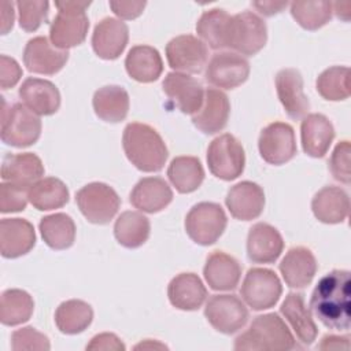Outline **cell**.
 <instances>
[{
	"mask_svg": "<svg viewBox=\"0 0 351 351\" xmlns=\"http://www.w3.org/2000/svg\"><path fill=\"white\" fill-rule=\"evenodd\" d=\"M288 5L287 1H273V0H265V1H254L252 7H255L262 15L271 16L274 14L281 12Z\"/></svg>",
	"mask_w": 351,
	"mask_h": 351,
	"instance_id": "obj_51",
	"label": "cell"
},
{
	"mask_svg": "<svg viewBox=\"0 0 351 351\" xmlns=\"http://www.w3.org/2000/svg\"><path fill=\"white\" fill-rule=\"evenodd\" d=\"M11 348L14 351H22V350L48 351L51 348V344L48 337L44 333L38 332L33 326H25L12 332Z\"/></svg>",
	"mask_w": 351,
	"mask_h": 351,
	"instance_id": "obj_44",
	"label": "cell"
},
{
	"mask_svg": "<svg viewBox=\"0 0 351 351\" xmlns=\"http://www.w3.org/2000/svg\"><path fill=\"white\" fill-rule=\"evenodd\" d=\"M41 134V121L25 104L14 103L7 107L3 100L1 141L7 145L23 148L34 144Z\"/></svg>",
	"mask_w": 351,
	"mask_h": 351,
	"instance_id": "obj_5",
	"label": "cell"
},
{
	"mask_svg": "<svg viewBox=\"0 0 351 351\" xmlns=\"http://www.w3.org/2000/svg\"><path fill=\"white\" fill-rule=\"evenodd\" d=\"M280 311L292 326L300 343H303L304 346H310L314 343L318 335V328L311 317L310 310L306 307L302 293L289 292L285 296Z\"/></svg>",
	"mask_w": 351,
	"mask_h": 351,
	"instance_id": "obj_29",
	"label": "cell"
},
{
	"mask_svg": "<svg viewBox=\"0 0 351 351\" xmlns=\"http://www.w3.org/2000/svg\"><path fill=\"white\" fill-rule=\"evenodd\" d=\"M317 92L330 101L346 100L350 96V69L332 66L324 70L317 78Z\"/></svg>",
	"mask_w": 351,
	"mask_h": 351,
	"instance_id": "obj_41",
	"label": "cell"
},
{
	"mask_svg": "<svg viewBox=\"0 0 351 351\" xmlns=\"http://www.w3.org/2000/svg\"><path fill=\"white\" fill-rule=\"evenodd\" d=\"M145 1H121V0H111L110 7L115 15L122 19H134L143 14L145 8Z\"/></svg>",
	"mask_w": 351,
	"mask_h": 351,
	"instance_id": "obj_48",
	"label": "cell"
},
{
	"mask_svg": "<svg viewBox=\"0 0 351 351\" xmlns=\"http://www.w3.org/2000/svg\"><path fill=\"white\" fill-rule=\"evenodd\" d=\"M38 228L43 240L52 250H66L74 244L75 223L64 213H55L41 218Z\"/></svg>",
	"mask_w": 351,
	"mask_h": 351,
	"instance_id": "obj_36",
	"label": "cell"
},
{
	"mask_svg": "<svg viewBox=\"0 0 351 351\" xmlns=\"http://www.w3.org/2000/svg\"><path fill=\"white\" fill-rule=\"evenodd\" d=\"M125 67L130 78L147 84L160 77L163 62L156 48L151 45H134L126 55Z\"/></svg>",
	"mask_w": 351,
	"mask_h": 351,
	"instance_id": "obj_32",
	"label": "cell"
},
{
	"mask_svg": "<svg viewBox=\"0 0 351 351\" xmlns=\"http://www.w3.org/2000/svg\"><path fill=\"white\" fill-rule=\"evenodd\" d=\"M93 319L90 304L84 300L70 299L60 303L55 311V324L64 335H77L84 332Z\"/></svg>",
	"mask_w": 351,
	"mask_h": 351,
	"instance_id": "obj_38",
	"label": "cell"
},
{
	"mask_svg": "<svg viewBox=\"0 0 351 351\" xmlns=\"http://www.w3.org/2000/svg\"><path fill=\"white\" fill-rule=\"evenodd\" d=\"M149 219L138 211H123L115 221L114 234L126 248H138L149 237Z\"/></svg>",
	"mask_w": 351,
	"mask_h": 351,
	"instance_id": "obj_34",
	"label": "cell"
},
{
	"mask_svg": "<svg viewBox=\"0 0 351 351\" xmlns=\"http://www.w3.org/2000/svg\"><path fill=\"white\" fill-rule=\"evenodd\" d=\"M171 200L173 191L160 177H144L130 192V203L140 211L148 214L162 211Z\"/></svg>",
	"mask_w": 351,
	"mask_h": 351,
	"instance_id": "obj_25",
	"label": "cell"
},
{
	"mask_svg": "<svg viewBox=\"0 0 351 351\" xmlns=\"http://www.w3.org/2000/svg\"><path fill=\"white\" fill-rule=\"evenodd\" d=\"M250 75V63L236 52H218L206 66V81L215 88L234 89Z\"/></svg>",
	"mask_w": 351,
	"mask_h": 351,
	"instance_id": "obj_13",
	"label": "cell"
},
{
	"mask_svg": "<svg viewBox=\"0 0 351 351\" xmlns=\"http://www.w3.org/2000/svg\"><path fill=\"white\" fill-rule=\"evenodd\" d=\"M276 90L289 118L300 119L308 112L310 103L303 92V77L299 70H280L276 74Z\"/></svg>",
	"mask_w": 351,
	"mask_h": 351,
	"instance_id": "obj_18",
	"label": "cell"
},
{
	"mask_svg": "<svg viewBox=\"0 0 351 351\" xmlns=\"http://www.w3.org/2000/svg\"><path fill=\"white\" fill-rule=\"evenodd\" d=\"M284 250V240L280 232L265 222L250 228L247 237V255L254 263H273Z\"/></svg>",
	"mask_w": 351,
	"mask_h": 351,
	"instance_id": "obj_21",
	"label": "cell"
},
{
	"mask_svg": "<svg viewBox=\"0 0 351 351\" xmlns=\"http://www.w3.org/2000/svg\"><path fill=\"white\" fill-rule=\"evenodd\" d=\"M1 8V34H7L14 25V3L3 0L0 3Z\"/></svg>",
	"mask_w": 351,
	"mask_h": 351,
	"instance_id": "obj_52",
	"label": "cell"
},
{
	"mask_svg": "<svg viewBox=\"0 0 351 351\" xmlns=\"http://www.w3.org/2000/svg\"><path fill=\"white\" fill-rule=\"evenodd\" d=\"M18 8L19 26L25 32H36L48 18L49 3L45 0H19Z\"/></svg>",
	"mask_w": 351,
	"mask_h": 351,
	"instance_id": "obj_43",
	"label": "cell"
},
{
	"mask_svg": "<svg viewBox=\"0 0 351 351\" xmlns=\"http://www.w3.org/2000/svg\"><path fill=\"white\" fill-rule=\"evenodd\" d=\"M126 158L141 171L154 173L163 169L169 151L160 134L149 125L130 122L122 134Z\"/></svg>",
	"mask_w": 351,
	"mask_h": 351,
	"instance_id": "obj_2",
	"label": "cell"
},
{
	"mask_svg": "<svg viewBox=\"0 0 351 351\" xmlns=\"http://www.w3.org/2000/svg\"><path fill=\"white\" fill-rule=\"evenodd\" d=\"M75 202L82 215L92 223H108L119 210L121 199L110 185L90 182L75 193Z\"/></svg>",
	"mask_w": 351,
	"mask_h": 351,
	"instance_id": "obj_9",
	"label": "cell"
},
{
	"mask_svg": "<svg viewBox=\"0 0 351 351\" xmlns=\"http://www.w3.org/2000/svg\"><path fill=\"white\" fill-rule=\"evenodd\" d=\"M29 202L40 211H49L63 207L69 202L66 184L55 177L40 178L29 188Z\"/></svg>",
	"mask_w": 351,
	"mask_h": 351,
	"instance_id": "obj_35",
	"label": "cell"
},
{
	"mask_svg": "<svg viewBox=\"0 0 351 351\" xmlns=\"http://www.w3.org/2000/svg\"><path fill=\"white\" fill-rule=\"evenodd\" d=\"M262 159L270 165H284L296 155L293 128L285 122H273L262 129L258 140Z\"/></svg>",
	"mask_w": 351,
	"mask_h": 351,
	"instance_id": "obj_12",
	"label": "cell"
},
{
	"mask_svg": "<svg viewBox=\"0 0 351 351\" xmlns=\"http://www.w3.org/2000/svg\"><path fill=\"white\" fill-rule=\"evenodd\" d=\"M44 176V165L41 159L32 152L8 154L3 159L1 178L30 188Z\"/></svg>",
	"mask_w": 351,
	"mask_h": 351,
	"instance_id": "obj_30",
	"label": "cell"
},
{
	"mask_svg": "<svg viewBox=\"0 0 351 351\" xmlns=\"http://www.w3.org/2000/svg\"><path fill=\"white\" fill-rule=\"evenodd\" d=\"M162 88L173 106L184 114L193 115L203 104L204 89L202 84L185 73H167Z\"/></svg>",
	"mask_w": 351,
	"mask_h": 351,
	"instance_id": "obj_15",
	"label": "cell"
},
{
	"mask_svg": "<svg viewBox=\"0 0 351 351\" xmlns=\"http://www.w3.org/2000/svg\"><path fill=\"white\" fill-rule=\"evenodd\" d=\"M93 110L95 114L111 123L121 122L129 112V95L123 86L106 85L99 88L93 95Z\"/></svg>",
	"mask_w": 351,
	"mask_h": 351,
	"instance_id": "obj_33",
	"label": "cell"
},
{
	"mask_svg": "<svg viewBox=\"0 0 351 351\" xmlns=\"http://www.w3.org/2000/svg\"><path fill=\"white\" fill-rule=\"evenodd\" d=\"M228 223L226 214L218 203L202 202L195 204L185 217V230L192 241L200 245L214 244Z\"/></svg>",
	"mask_w": 351,
	"mask_h": 351,
	"instance_id": "obj_6",
	"label": "cell"
},
{
	"mask_svg": "<svg viewBox=\"0 0 351 351\" xmlns=\"http://www.w3.org/2000/svg\"><path fill=\"white\" fill-rule=\"evenodd\" d=\"M240 293L243 300L252 310L261 311L276 306L282 293V285L273 270L252 267L243 280Z\"/></svg>",
	"mask_w": 351,
	"mask_h": 351,
	"instance_id": "obj_10",
	"label": "cell"
},
{
	"mask_svg": "<svg viewBox=\"0 0 351 351\" xmlns=\"http://www.w3.org/2000/svg\"><path fill=\"white\" fill-rule=\"evenodd\" d=\"M34 310L33 298L23 289H5L0 298V321L15 326L30 319Z\"/></svg>",
	"mask_w": 351,
	"mask_h": 351,
	"instance_id": "obj_39",
	"label": "cell"
},
{
	"mask_svg": "<svg viewBox=\"0 0 351 351\" xmlns=\"http://www.w3.org/2000/svg\"><path fill=\"white\" fill-rule=\"evenodd\" d=\"M300 138L303 151L308 156L322 158L335 138V128L325 115L308 114L302 121Z\"/></svg>",
	"mask_w": 351,
	"mask_h": 351,
	"instance_id": "obj_26",
	"label": "cell"
},
{
	"mask_svg": "<svg viewBox=\"0 0 351 351\" xmlns=\"http://www.w3.org/2000/svg\"><path fill=\"white\" fill-rule=\"evenodd\" d=\"M167 177L180 193H191L202 185L204 169L195 156H176L169 165Z\"/></svg>",
	"mask_w": 351,
	"mask_h": 351,
	"instance_id": "obj_37",
	"label": "cell"
},
{
	"mask_svg": "<svg viewBox=\"0 0 351 351\" xmlns=\"http://www.w3.org/2000/svg\"><path fill=\"white\" fill-rule=\"evenodd\" d=\"M204 278L214 291H232L241 277L240 263L223 251H213L203 269Z\"/></svg>",
	"mask_w": 351,
	"mask_h": 351,
	"instance_id": "obj_28",
	"label": "cell"
},
{
	"mask_svg": "<svg viewBox=\"0 0 351 351\" xmlns=\"http://www.w3.org/2000/svg\"><path fill=\"white\" fill-rule=\"evenodd\" d=\"M136 350H140V348H167L165 344H160V343H158V341H154L152 343V340H145L144 343H140V344H137L136 347H134Z\"/></svg>",
	"mask_w": 351,
	"mask_h": 351,
	"instance_id": "obj_54",
	"label": "cell"
},
{
	"mask_svg": "<svg viewBox=\"0 0 351 351\" xmlns=\"http://www.w3.org/2000/svg\"><path fill=\"white\" fill-rule=\"evenodd\" d=\"M293 347V335L276 313L255 317L248 329L234 340L237 351H288Z\"/></svg>",
	"mask_w": 351,
	"mask_h": 351,
	"instance_id": "obj_3",
	"label": "cell"
},
{
	"mask_svg": "<svg viewBox=\"0 0 351 351\" xmlns=\"http://www.w3.org/2000/svg\"><path fill=\"white\" fill-rule=\"evenodd\" d=\"M350 154H351V144L348 140H343L337 143L329 160V170L333 178L343 184H350L351 181Z\"/></svg>",
	"mask_w": 351,
	"mask_h": 351,
	"instance_id": "obj_46",
	"label": "cell"
},
{
	"mask_svg": "<svg viewBox=\"0 0 351 351\" xmlns=\"http://www.w3.org/2000/svg\"><path fill=\"white\" fill-rule=\"evenodd\" d=\"M69 60V51L52 45L44 36L33 37L23 49V63L30 73L52 75L63 69Z\"/></svg>",
	"mask_w": 351,
	"mask_h": 351,
	"instance_id": "obj_16",
	"label": "cell"
},
{
	"mask_svg": "<svg viewBox=\"0 0 351 351\" xmlns=\"http://www.w3.org/2000/svg\"><path fill=\"white\" fill-rule=\"evenodd\" d=\"M22 77V69L14 58L7 55L0 56V86L10 89L18 84Z\"/></svg>",
	"mask_w": 351,
	"mask_h": 351,
	"instance_id": "obj_47",
	"label": "cell"
},
{
	"mask_svg": "<svg viewBox=\"0 0 351 351\" xmlns=\"http://www.w3.org/2000/svg\"><path fill=\"white\" fill-rule=\"evenodd\" d=\"M207 53L206 44L192 34L177 36L166 45L169 66L176 71L200 73L206 66Z\"/></svg>",
	"mask_w": 351,
	"mask_h": 351,
	"instance_id": "obj_14",
	"label": "cell"
},
{
	"mask_svg": "<svg viewBox=\"0 0 351 351\" xmlns=\"http://www.w3.org/2000/svg\"><path fill=\"white\" fill-rule=\"evenodd\" d=\"M350 3H332V8L336 12V15L346 22L350 19Z\"/></svg>",
	"mask_w": 351,
	"mask_h": 351,
	"instance_id": "obj_53",
	"label": "cell"
},
{
	"mask_svg": "<svg viewBox=\"0 0 351 351\" xmlns=\"http://www.w3.org/2000/svg\"><path fill=\"white\" fill-rule=\"evenodd\" d=\"M225 203L233 218L251 221L263 211L265 192L256 182L241 181L228 191Z\"/></svg>",
	"mask_w": 351,
	"mask_h": 351,
	"instance_id": "obj_19",
	"label": "cell"
},
{
	"mask_svg": "<svg viewBox=\"0 0 351 351\" xmlns=\"http://www.w3.org/2000/svg\"><path fill=\"white\" fill-rule=\"evenodd\" d=\"M58 14L49 26V38L53 47L67 49L82 44L89 29V19L85 10L90 1L66 0L56 1Z\"/></svg>",
	"mask_w": 351,
	"mask_h": 351,
	"instance_id": "obj_4",
	"label": "cell"
},
{
	"mask_svg": "<svg viewBox=\"0 0 351 351\" xmlns=\"http://www.w3.org/2000/svg\"><path fill=\"white\" fill-rule=\"evenodd\" d=\"M207 165L213 176L223 181H232L244 171V148L234 136L223 133L210 143Z\"/></svg>",
	"mask_w": 351,
	"mask_h": 351,
	"instance_id": "obj_7",
	"label": "cell"
},
{
	"mask_svg": "<svg viewBox=\"0 0 351 351\" xmlns=\"http://www.w3.org/2000/svg\"><path fill=\"white\" fill-rule=\"evenodd\" d=\"M230 15L222 8H213L202 14L196 23L197 34L213 49L226 48Z\"/></svg>",
	"mask_w": 351,
	"mask_h": 351,
	"instance_id": "obj_40",
	"label": "cell"
},
{
	"mask_svg": "<svg viewBox=\"0 0 351 351\" xmlns=\"http://www.w3.org/2000/svg\"><path fill=\"white\" fill-rule=\"evenodd\" d=\"M330 1H292L291 14L293 19L306 30H317L332 18Z\"/></svg>",
	"mask_w": 351,
	"mask_h": 351,
	"instance_id": "obj_42",
	"label": "cell"
},
{
	"mask_svg": "<svg viewBox=\"0 0 351 351\" xmlns=\"http://www.w3.org/2000/svg\"><path fill=\"white\" fill-rule=\"evenodd\" d=\"M167 296L173 307L184 311H195L204 303L207 289L195 273H180L167 287Z\"/></svg>",
	"mask_w": 351,
	"mask_h": 351,
	"instance_id": "obj_27",
	"label": "cell"
},
{
	"mask_svg": "<svg viewBox=\"0 0 351 351\" xmlns=\"http://www.w3.org/2000/svg\"><path fill=\"white\" fill-rule=\"evenodd\" d=\"M230 103L228 96L215 88L204 90V100L197 112L192 115L193 125L206 134L221 132L229 119Z\"/></svg>",
	"mask_w": 351,
	"mask_h": 351,
	"instance_id": "obj_20",
	"label": "cell"
},
{
	"mask_svg": "<svg viewBox=\"0 0 351 351\" xmlns=\"http://www.w3.org/2000/svg\"><path fill=\"white\" fill-rule=\"evenodd\" d=\"M22 103L37 115H52L60 107L59 89L48 80L29 77L18 90Z\"/></svg>",
	"mask_w": 351,
	"mask_h": 351,
	"instance_id": "obj_23",
	"label": "cell"
},
{
	"mask_svg": "<svg viewBox=\"0 0 351 351\" xmlns=\"http://www.w3.org/2000/svg\"><path fill=\"white\" fill-rule=\"evenodd\" d=\"M86 350H112V351H121L125 350V344L121 341V339L114 333H99L93 336L86 344Z\"/></svg>",
	"mask_w": 351,
	"mask_h": 351,
	"instance_id": "obj_49",
	"label": "cell"
},
{
	"mask_svg": "<svg viewBox=\"0 0 351 351\" xmlns=\"http://www.w3.org/2000/svg\"><path fill=\"white\" fill-rule=\"evenodd\" d=\"M266 41L267 27L259 15L243 11L230 18L226 48L234 49L239 55L252 56L265 47Z\"/></svg>",
	"mask_w": 351,
	"mask_h": 351,
	"instance_id": "obj_8",
	"label": "cell"
},
{
	"mask_svg": "<svg viewBox=\"0 0 351 351\" xmlns=\"http://www.w3.org/2000/svg\"><path fill=\"white\" fill-rule=\"evenodd\" d=\"M278 269L288 287L304 288L317 273V261L310 248L298 245L288 250Z\"/></svg>",
	"mask_w": 351,
	"mask_h": 351,
	"instance_id": "obj_24",
	"label": "cell"
},
{
	"mask_svg": "<svg viewBox=\"0 0 351 351\" xmlns=\"http://www.w3.org/2000/svg\"><path fill=\"white\" fill-rule=\"evenodd\" d=\"M29 188L14 182H1L0 185V211L18 213L26 208L29 200Z\"/></svg>",
	"mask_w": 351,
	"mask_h": 351,
	"instance_id": "obj_45",
	"label": "cell"
},
{
	"mask_svg": "<svg viewBox=\"0 0 351 351\" xmlns=\"http://www.w3.org/2000/svg\"><path fill=\"white\" fill-rule=\"evenodd\" d=\"M36 244L33 225L23 218H3L0 222V252L4 258L26 255Z\"/></svg>",
	"mask_w": 351,
	"mask_h": 351,
	"instance_id": "obj_22",
	"label": "cell"
},
{
	"mask_svg": "<svg viewBox=\"0 0 351 351\" xmlns=\"http://www.w3.org/2000/svg\"><path fill=\"white\" fill-rule=\"evenodd\" d=\"M129 29L117 18H103L92 33V48L95 53L106 60H114L122 55L128 45Z\"/></svg>",
	"mask_w": 351,
	"mask_h": 351,
	"instance_id": "obj_17",
	"label": "cell"
},
{
	"mask_svg": "<svg viewBox=\"0 0 351 351\" xmlns=\"http://www.w3.org/2000/svg\"><path fill=\"white\" fill-rule=\"evenodd\" d=\"M311 210L315 218L324 223L344 222L350 210L348 195L340 186H324L314 195Z\"/></svg>",
	"mask_w": 351,
	"mask_h": 351,
	"instance_id": "obj_31",
	"label": "cell"
},
{
	"mask_svg": "<svg viewBox=\"0 0 351 351\" xmlns=\"http://www.w3.org/2000/svg\"><path fill=\"white\" fill-rule=\"evenodd\" d=\"M208 324L223 335L240 330L248 321V310L236 295H213L204 307Z\"/></svg>",
	"mask_w": 351,
	"mask_h": 351,
	"instance_id": "obj_11",
	"label": "cell"
},
{
	"mask_svg": "<svg viewBox=\"0 0 351 351\" xmlns=\"http://www.w3.org/2000/svg\"><path fill=\"white\" fill-rule=\"evenodd\" d=\"M350 339L347 336H335V335H326L322 337L318 348L319 350H348L350 348Z\"/></svg>",
	"mask_w": 351,
	"mask_h": 351,
	"instance_id": "obj_50",
	"label": "cell"
},
{
	"mask_svg": "<svg viewBox=\"0 0 351 351\" xmlns=\"http://www.w3.org/2000/svg\"><path fill=\"white\" fill-rule=\"evenodd\" d=\"M350 271L332 270L315 285L310 307L314 315L329 329H350Z\"/></svg>",
	"mask_w": 351,
	"mask_h": 351,
	"instance_id": "obj_1",
	"label": "cell"
}]
</instances>
